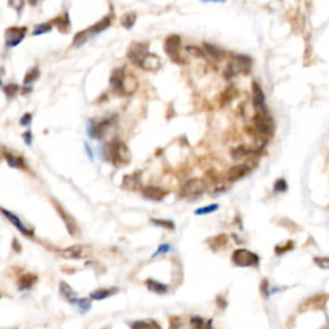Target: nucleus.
<instances>
[{
    "label": "nucleus",
    "instance_id": "473e14b6",
    "mask_svg": "<svg viewBox=\"0 0 329 329\" xmlns=\"http://www.w3.org/2000/svg\"><path fill=\"white\" fill-rule=\"evenodd\" d=\"M287 191V183L284 179H279L275 182L274 184V192L275 193H283Z\"/></svg>",
    "mask_w": 329,
    "mask_h": 329
},
{
    "label": "nucleus",
    "instance_id": "6e6552de",
    "mask_svg": "<svg viewBox=\"0 0 329 329\" xmlns=\"http://www.w3.org/2000/svg\"><path fill=\"white\" fill-rule=\"evenodd\" d=\"M113 124V119L112 117H108V119L101 120L99 122L92 121L88 126V131H89V136L90 138H96V139H102L106 133L108 131L111 126Z\"/></svg>",
    "mask_w": 329,
    "mask_h": 329
},
{
    "label": "nucleus",
    "instance_id": "72a5a7b5",
    "mask_svg": "<svg viewBox=\"0 0 329 329\" xmlns=\"http://www.w3.org/2000/svg\"><path fill=\"white\" fill-rule=\"evenodd\" d=\"M315 264L321 269H329V257H315Z\"/></svg>",
    "mask_w": 329,
    "mask_h": 329
},
{
    "label": "nucleus",
    "instance_id": "423d86ee",
    "mask_svg": "<svg viewBox=\"0 0 329 329\" xmlns=\"http://www.w3.org/2000/svg\"><path fill=\"white\" fill-rule=\"evenodd\" d=\"M150 54L148 43H133L127 50V58L136 66H142L145 58Z\"/></svg>",
    "mask_w": 329,
    "mask_h": 329
},
{
    "label": "nucleus",
    "instance_id": "39448f33",
    "mask_svg": "<svg viewBox=\"0 0 329 329\" xmlns=\"http://www.w3.org/2000/svg\"><path fill=\"white\" fill-rule=\"evenodd\" d=\"M252 61L251 58L247 57V55L238 54L234 57L233 61L229 63L228 68L225 71V77L231 78L233 76L238 75V73H249L250 69H251Z\"/></svg>",
    "mask_w": 329,
    "mask_h": 329
},
{
    "label": "nucleus",
    "instance_id": "dca6fc26",
    "mask_svg": "<svg viewBox=\"0 0 329 329\" xmlns=\"http://www.w3.org/2000/svg\"><path fill=\"white\" fill-rule=\"evenodd\" d=\"M166 194H168V192L159 187H154V185H148L143 189V196L150 201H161L166 197Z\"/></svg>",
    "mask_w": 329,
    "mask_h": 329
},
{
    "label": "nucleus",
    "instance_id": "1a4fd4ad",
    "mask_svg": "<svg viewBox=\"0 0 329 329\" xmlns=\"http://www.w3.org/2000/svg\"><path fill=\"white\" fill-rule=\"evenodd\" d=\"M61 256L64 259H73V260H80V259H87L92 256V249L88 245L75 244L71 245L68 249L63 250L61 252Z\"/></svg>",
    "mask_w": 329,
    "mask_h": 329
},
{
    "label": "nucleus",
    "instance_id": "412c9836",
    "mask_svg": "<svg viewBox=\"0 0 329 329\" xmlns=\"http://www.w3.org/2000/svg\"><path fill=\"white\" fill-rule=\"evenodd\" d=\"M4 158L8 162L11 168H17V169H26V162L23 161L22 157H16L12 153H4Z\"/></svg>",
    "mask_w": 329,
    "mask_h": 329
},
{
    "label": "nucleus",
    "instance_id": "2f4dec72",
    "mask_svg": "<svg viewBox=\"0 0 329 329\" xmlns=\"http://www.w3.org/2000/svg\"><path fill=\"white\" fill-rule=\"evenodd\" d=\"M292 249H293V242L288 240L286 244L277 245V247H275V254H277V255H283V254H286L287 251H291Z\"/></svg>",
    "mask_w": 329,
    "mask_h": 329
},
{
    "label": "nucleus",
    "instance_id": "c9c22d12",
    "mask_svg": "<svg viewBox=\"0 0 329 329\" xmlns=\"http://www.w3.org/2000/svg\"><path fill=\"white\" fill-rule=\"evenodd\" d=\"M171 329H196V328L193 326L192 321L189 324H185L184 321H179V323L173 324V325H171Z\"/></svg>",
    "mask_w": 329,
    "mask_h": 329
},
{
    "label": "nucleus",
    "instance_id": "ddd939ff",
    "mask_svg": "<svg viewBox=\"0 0 329 329\" xmlns=\"http://www.w3.org/2000/svg\"><path fill=\"white\" fill-rule=\"evenodd\" d=\"M251 166L249 163H240L235 164L226 174V180L228 182H237V180L242 179L245 175H249L251 173Z\"/></svg>",
    "mask_w": 329,
    "mask_h": 329
},
{
    "label": "nucleus",
    "instance_id": "a878e982",
    "mask_svg": "<svg viewBox=\"0 0 329 329\" xmlns=\"http://www.w3.org/2000/svg\"><path fill=\"white\" fill-rule=\"evenodd\" d=\"M136 20V15L134 12H130V13H126L121 17V25L125 27V29L130 30L131 27L134 26V23H135Z\"/></svg>",
    "mask_w": 329,
    "mask_h": 329
},
{
    "label": "nucleus",
    "instance_id": "4be33fe9",
    "mask_svg": "<svg viewBox=\"0 0 329 329\" xmlns=\"http://www.w3.org/2000/svg\"><path fill=\"white\" fill-rule=\"evenodd\" d=\"M115 292H117V289H97V291L92 292V295H90V298L92 300H104V298L110 297V296L115 295Z\"/></svg>",
    "mask_w": 329,
    "mask_h": 329
},
{
    "label": "nucleus",
    "instance_id": "aec40b11",
    "mask_svg": "<svg viewBox=\"0 0 329 329\" xmlns=\"http://www.w3.org/2000/svg\"><path fill=\"white\" fill-rule=\"evenodd\" d=\"M59 291H61V295L71 303H73L75 302V300H77V297H76V292L73 291V289L71 288L66 282H61V283H59Z\"/></svg>",
    "mask_w": 329,
    "mask_h": 329
},
{
    "label": "nucleus",
    "instance_id": "c85d7f7f",
    "mask_svg": "<svg viewBox=\"0 0 329 329\" xmlns=\"http://www.w3.org/2000/svg\"><path fill=\"white\" fill-rule=\"evenodd\" d=\"M18 90H20V87H18L17 84H13V83H11V84L6 85V87H3V92L6 93L7 97H15L16 94L18 93Z\"/></svg>",
    "mask_w": 329,
    "mask_h": 329
},
{
    "label": "nucleus",
    "instance_id": "9b49d317",
    "mask_svg": "<svg viewBox=\"0 0 329 329\" xmlns=\"http://www.w3.org/2000/svg\"><path fill=\"white\" fill-rule=\"evenodd\" d=\"M27 32V27H12L6 32V41L8 46H17L23 40Z\"/></svg>",
    "mask_w": 329,
    "mask_h": 329
},
{
    "label": "nucleus",
    "instance_id": "4c0bfd02",
    "mask_svg": "<svg viewBox=\"0 0 329 329\" xmlns=\"http://www.w3.org/2000/svg\"><path fill=\"white\" fill-rule=\"evenodd\" d=\"M31 121H32V115H31V113H25V115L21 117L20 124L22 125V126H29V125L31 124Z\"/></svg>",
    "mask_w": 329,
    "mask_h": 329
},
{
    "label": "nucleus",
    "instance_id": "2eb2a0df",
    "mask_svg": "<svg viewBox=\"0 0 329 329\" xmlns=\"http://www.w3.org/2000/svg\"><path fill=\"white\" fill-rule=\"evenodd\" d=\"M140 185H142V180H140L139 173L129 174L122 179V188L126 191H138Z\"/></svg>",
    "mask_w": 329,
    "mask_h": 329
},
{
    "label": "nucleus",
    "instance_id": "bb28decb",
    "mask_svg": "<svg viewBox=\"0 0 329 329\" xmlns=\"http://www.w3.org/2000/svg\"><path fill=\"white\" fill-rule=\"evenodd\" d=\"M52 27H53L52 21H50V22L40 23V25H36V26H35V29H34V31H32V35H35V36H38V35L46 34V32H49L50 30H52Z\"/></svg>",
    "mask_w": 329,
    "mask_h": 329
},
{
    "label": "nucleus",
    "instance_id": "a211bd4d",
    "mask_svg": "<svg viewBox=\"0 0 329 329\" xmlns=\"http://www.w3.org/2000/svg\"><path fill=\"white\" fill-rule=\"evenodd\" d=\"M52 23L54 25L55 27H57L59 31H63V32H67L69 30V26H71V22H69V17H68V13L67 12H64L63 15L58 16L57 18H54V20L52 21Z\"/></svg>",
    "mask_w": 329,
    "mask_h": 329
},
{
    "label": "nucleus",
    "instance_id": "f3484780",
    "mask_svg": "<svg viewBox=\"0 0 329 329\" xmlns=\"http://www.w3.org/2000/svg\"><path fill=\"white\" fill-rule=\"evenodd\" d=\"M2 212H3L4 216H6L7 219H8L9 221H11L12 224H13V225H15L16 228H17L18 230L21 231V233L25 234V235H27V237H30V235H32L31 231H30L29 229L26 228V226L23 225L22 221H21V220L18 219V216H16V215L13 214V212H9V211H7L6 208H2Z\"/></svg>",
    "mask_w": 329,
    "mask_h": 329
},
{
    "label": "nucleus",
    "instance_id": "9d476101",
    "mask_svg": "<svg viewBox=\"0 0 329 329\" xmlns=\"http://www.w3.org/2000/svg\"><path fill=\"white\" fill-rule=\"evenodd\" d=\"M53 203L55 205L54 207H55V210L58 211V214L61 215V219L64 221V225H66L68 233L71 234L72 237H76V235L80 233V229H78V226H77V222L75 221V219H73V217L71 216V215H69L68 212H67V211L64 210V208L62 207V206L59 205L57 201H55V199H53Z\"/></svg>",
    "mask_w": 329,
    "mask_h": 329
},
{
    "label": "nucleus",
    "instance_id": "58836bf2",
    "mask_svg": "<svg viewBox=\"0 0 329 329\" xmlns=\"http://www.w3.org/2000/svg\"><path fill=\"white\" fill-rule=\"evenodd\" d=\"M131 329H152V326L145 321H135L131 324Z\"/></svg>",
    "mask_w": 329,
    "mask_h": 329
},
{
    "label": "nucleus",
    "instance_id": "f03ea898",
    "mask_svg": "<svg viewBox=\"0 0 329 329\" xmlns=\"http://www.w3.org/2000/svg\"><path fill=\"white\" fill-rule=\"evenodd\" d=\"M206 189H207V183L203 179L194 178V179H189L183 184L182 189H180V196L183 198L196 199L202 196Z\"/></svg>",
    "mask_w": 329,
    "mask_h": 329
},
{
    "label": "nucleus",
    "instance_id": "c756f323",
    "mask_svg": "<svg viewBox=\"0 0 329 329\" xmlns=\"http://www.w3.org/2000/svg\"><path fill=\"white\" fill-rule=\"evenodd\" d=\"M75 305H77L78 307H80V311L84 314V312H87L88 310L90 309V301L88 300V298H77V300H75Z\"/></svg>",
    "mask_w": 329,
    "mask_h": 329
},
{
    "label": "nucleus",
    "instance_id": "4468645a",
    "mask_svg": "<svg viewBox=\"0 0 329 329\" xmlns=\"http://www.w3.org/2000/svg\"><path fill=\"white\" fill-rule=\"evenodd\" d=\"M126 77L125 75V68H116L112 72V76H111V87H112L113 90H116L117 93L121 94L122 93V87H124V80Z\"/></svg>",
    "mask_w": 329,
    "mask_h": 329
},
{
    "label": "nucleus",
    "instance_id": "ea45409f",
    "mask_svg": "<svg viewBox=\"0 0 329 329\" xmlns=\"http://www.w3.org/2000/svg\"><path fill=\"white\" fill-rule=\"evenodd\" d=\"M22 138H23V140H25V143H26L27 145L32 144V133H31V131H26V133L22 135Z\"/></svg>",
    "mask_w": 329,
    "mask_h": 329
},
{
    "label": "nucleus",
    "instance_id": "7c9ffc66",
    "mask_svg": "<svg viewBox=\"0 0 329 329\" xmlns=\"http://www.w3.org/2000/svg\"><path fill=\"white\" fill-rule=\"evenodd\" d=\"M217 208H219V205H216V203H214V205H210V206H206V207L198 208V210L194 211V214H196V215L212 214V212H214V211H216Z\"/></svg>",
    "mask_w": 329,
    "mask_h": 329
},
{
    "label": "nucleus",
    "instance_id": "393cba45",
    "mask_svg": "<svg viewBox=\"0 0 329 329\" xmlns=\"http://www.w3.org/2000/svg\"><path fill=\"white\" fill-rule=\"evenodd\" d=\"M35 282H36V277H35V275H31V274L23 275L20 280V289L21 291H23V289H30L32 286H34Z\"/></svg>",
    "mask_w": 329,
    "mask_h": 329
},
{
    "label": "nucleus",
    "instance_id": "6ab92c4d",
    "mask_svg": "<svg viewBox=\"0 0 329 329\" xmlns=\"http://www.w3.org/2000/svg\"><path fill=\"white\" fill-rule=\"evenodd\" d=\"M145 284H147L148 289H149L150 292H154V293H158V295L168 293V291H169V287L166 286V284H162V283H159V282H157V280H153V279H148L147 282H145Z\"/></svg>",
    "mask_w": 329,
    "mask_h": 329
},
{
    "label": "nucleus",
    "instance_id": "b1692460",
    "mask_svg": "<svg viewBox=\"0 0 329 329\" xmlns=\"http://www.w3.org/2000/svg\"><path fill=\"white\" fill-rule=\"evenodd\" d=\"M205 54L207 53L210 57H212L214 59H216V61H219V59H221L222 55H224V52L222 50H220L219 48H216L215 45H212V44H208V43H205Z\"/></svg>",
    "mask_w": 329,
    "mask_h": 329
},
{
    "label": "nucleus",
    "instance_id": "5701e85b",
    "mask_svg": "<svg viewBox=\"0 0 329 329\" xmlns=\"http://www.w3.org/2000/svg\"><path fill=\"white\" fill-rule=\"evenodd\" d=\"M39 76H40V69H39V67H32L31 69L27 71L26 76H25V78H23V84L26 85V87H29V85H31L34 81L38 80Z\"/></svg>",
    "mask_w": 329,
    "mask_h": 329
},
{
    "label": "nucleus",
    "instance_id": "cd10ccee",
    "mask_svg": "<svg viewBox=\"0 0 329 329\" xmlns=\"http://www.w3.org/2000/svg\"><path fill=\"white\" fill-rule=\"evenodd\" d=\"M150 222L154 224L156 226H161V228L169 229V230H174L175 229V224L171 220H161V219H150Z\"/></svg>",
    "mask_w": 329,
    "mask_h": 329
},
{
    "label": "nucleus",
    "instance_id": "7ed1b4c3",
    "mask_svg": "<svg viewBox=\"0 0 329 329\" xmlns=\"http://www.w3.org/2000/svg\"><path fill=\"white\" fill-rule=\"evenodd\" d=\"M110 25H111V17L108 16V17H104L103 20H101L98 23H96L94 26L89 27V29L85 30V31L77 32V34L75 35V38H73V46H75V48H78V46H81L83 44L87 43L88 39H89L90 36L104 31V30L110 27Z\"/></svg>",
    "mask_w": 329,
    "mask_h": 329
},
{
    "label": "nucleus",
    "instance_id": "e433bc0d",
    "mask_svg": "<svg viewBox=\"0 0 329 329\" xmlns=\"http://www.w3.org/2000/svg\"><path fill=\"white\" fill-rule=\"evenodd\" d=\"M171 250V245L170 244H161L158 247V250H157L156 252H154L153 255H152V257H157L158 255H162V254H166V252H169Z\"/></svg>",
    "mask_w": 329,
    "mask_h": 329
},
{
    "label": "nucleus",
    "instance_id": "0eeeda50",
    "mask_svg": "<svg viewBox=\"0 0 329 329\" xmlns=\"http://www.w3.org/2000/svg\"><path fill=\"white\" fill-rule=\"evenodd\" d=\"M231 260H233L234 265L240 266V268H247V266H257L259 265V256L254 252L249 251V250L239 249L237 251L233 252V256H231Z\"/></svg>",
    "mask_w": 329,
    "mask_h": 329
},
{
    "label": "nucleus",
    "instance_id": "f704fd0d",
    "mask_svg": "<svg viewBox=\"0 0 329 329\" xmlns=\"http://www.w3.org/2000/svg\"><path fill=\"white\" fill-rule=\"evenodd\" d=\"M187 50L191 54L196 55V57L201 58V57H205V52H202V50L199 49V48H197V46H187Z\"/></svg>",
    "mask_w": 329,
    "mask_h": 329
},
{
    "label": "nucleus",
    "instance_id": "f257e3e1",
    "mask_svg": "<svg viewBox=\"0 0 329 329\" xmlns=\"http://www.w3.org/2000/svg\"><path fill=\"white\" fill-rule=\"evenodd\" d=\"M104 158L112 162L117 168H122L130 163L131 152L124 142L116 140L104 145Z\"/></svg>",
    "mask_w": 329,
    "mask_h": 329
},
{
    "label": "nucleus",
    "instance_id": "f8f14e48",
    "mask_svg": "<svg viewBox=\"0 0 329 329\" xmlns=\"http://www.w3.org/2000/svg\"><path fill=\"white\" fill-rule=\"evenodd\" d=\"M252 92H254V107L256 110V113L268 112L265 104V96H264L261 87L257 84L256 81H254V84H252Z\"/></svg>",
    "mask_w": 329,
    "mask_h": 329
},
{
    "label": "nucleus",
    "instance_id": "a19ab883",
    "mask_svg": "<svg viewBox=\"0 0 329 329\" xmlns=\"http://www.w3.org/2000/svg\"><path fill=\"white\" fill-rule=\"evenodd\" d=\"M85 149H87L88 156H89V158L90 159H94V156H93V152H92V150H90V147H89V144H88V143H85Z\"/></svg>",
    "mask_w": 329,
    "mask_h": 329
},
{
    "label": "nucleus",
    "instance_id": "20e7f679",
    "mask_svg": "<svg viewBox=\"0 0 329 329\" xmlns=\"http://www.w3.org/2000/svg\"><path fill=\"white\" fill-rule=\"evenodd\" d=\"M164 52L173 62L176 63H185L184 57L182 55V39L179 35H170L164 40Z\"/></svg>",
    "mask_w": 329,
    "mask_h": 329
}]
</instances>
